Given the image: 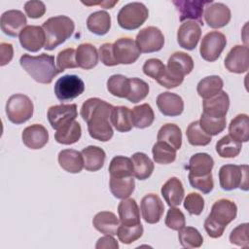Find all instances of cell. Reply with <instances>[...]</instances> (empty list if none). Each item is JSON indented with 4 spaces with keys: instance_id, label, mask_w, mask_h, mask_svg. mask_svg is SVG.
Here are the masks:
<instances>
[{
    "instance_id": "f546056e",
    "label": "cell",
    "mask_w": 249,
    "mask_h": 249,
    "mask_svg": "<svg viewBox=\"0 0 249 249\" xmlns=\"http://www.w3.org/2000/svg\"><path fill=\"white\" fill-rule=\"evenodd\" d=\"M214 166L213 158L206 153H197L191 157L187 169L189 174L194 176H203L211 173Z\"/></svg>"
},
{
    "instance_id": "83f0119b",
    "label": "cell",
    "mask_w": 249,
    "mask_h": 249,
    "mask_svg": "<svg viewBox=\"0 0 249 249\" xmlns=\"http://www.w3.org/2000/svg\"><path fill=\"white\" fill-rule=\"evenodd\" d=\"M58 163L69 173H79L84 167V159L81 152L74 149H64L58 154Z\"/></svg>"
},
{
    "instance_id": "d6986e66",
    "label": "cell",
    "mask_w": 249,
    "mask_h": 249,
    "mask_svg": "<svg viewBox=\"0 0 249 249\" xmlns=\"http://www.w3.org/2000/svg\"><path fill=\"white\" fill-rule=\"evenodd\" d=\"M141 213L144 221L148 224L158 223L164 211V205L156 194H148L141 199Z\"/></svg>"
},
{
    "instance_id": "f907efd6",
    "label": "cell",
    "mask_w": 249,
    "mask_h": 249,
    "mask_svg": "<svg viewBox=\"0 0 249 249\" xmlns=\"http://www.w3.org/2000/svg\"><path fill=\"white\" fill-rule=\"evenodd\" d=\"M184 207L191 215H200L204 209V198L197 193H190L184 199Z\"/></svg>"
},
{
    "instance_id": "603a6c76",
    "label": "cell",
    "mask_w": 249,
    "mask_h": 249,
    "mask_svg": "<svg viewBox=\"0 0 249 249\" xmlns=\"http://www.w3.org/2000/svg\"><path fill=\"white\" fill-rule=\"evenodd\" d=\"M160 193L169 207L180 205L184 198L183 184L177 177L169 178L162 185Z\"/></svg>"
},
{
    "instance_id": "9c48e42d",
    "label": "cell",
    "mask_w": 249,
    "mask_h": 249,
    "mask_svg": "<svg viewBox=\"0 0 249 249\" xmlns=\"http://www.w3.org/2000/svg\"><path fill=\"white\" fill-rule=\"evenodd\" d=\"M112 51L118 64H132L141 54L136 42L129 37L117 39L112 44Z\"/></svg>"
},
{
    "instance_id": "cb8c5ba5",
    "label": "cell",
    "mask_w": 249,
    "mask_h": 249,
    "mask_svg": "<svg viewBox=\"0 0 249 249\" xmlns=\"http://www.w3.org/2000/svg\"><path fill=\"white\" fill-rule=\"evenodd\" d=\"M119 218L122 225L135 226L140 224L139 207L133 198H124L118 205Z\"/></svg>"
},
{
    "instance_id": "277c9868",
    "label": "cell",
    "mask_w": 249,
    "mask_h": 249,
    "mask_svg": "<svg viewBox=\"0 0 249 249\" xmlns=\"http://www.w3.org/2000/svg\"><path fill=\"white\" fill-rule=\"evenodd\" d=\"M219 182L225 191H231L236 188L248 191V165H223L219 170Z\"/></svg>"
},
{
    "instance_id": "7c38bea8",
    "label": "cell",
    "mask_w": 249,
    "mask_h": 249,
    "mask_svg": "<svg viewBox=\"0 0 249 249\" xmlns=\"http://www.w3.org/2000/svg\"><path fill=\"white\" fill-rule=\"evenodd\" d=\"M78 116L76 104H60L51 106L47 117L51 126L58 130L75 121Z\"/></svg>"
},
{
    "instance_id": "f6af8a7d",
    "label": "cell",
    "mask_w": 249,
    "mask_h": 249,
    "mask_svg": "<svg viewBox=\"0 0 249 249\" xmlns=\"http://www.w3.org/2000/svg\"><path fill=\"white\" fill-rule=\"evenodd\" d=\"M180 244L185 248H198L203 243L201 233L194 227H184L178 231Z\"/></svg>"
},
{
    "instance_id": "7a4b0ae2",
    "label": "cell",
    "mask_w": 249,
    "mask_h": 249,
    "mask_svg": "<svg viewBox=\"0 0 249 249\" xmlns=\"http://www.w3.org/2000/svg\"><path fill=\"white\" fill-rule=\"evenodd\" d=\"M19 64L31 78L40 84H51L59 73L54 64V56L52 54L31 55L24 53L19 58Z\"/></svg>"
},
{
    "instance_id": "2e32d148",
    "label": "cell",
    "mask_w": 249,
    "mask_h": 249,
    "mask_svg": "<svg viewBox=\"0 0 249 249\" xmlns=\"http://www.w3.org/2000/svg\"><path fill=\"white\" fill-rule=\"evenodd\" d=\"M27 19L25 15L19 10H9L2 14L0 26L1 30L8 36L17 37L26 27Z\"/></svg>"
},
{
    "instance_id": "1f68e13d",
    "label": "cell",
    "mask_w": 249,
    "mask_h": 249,
    "mask_svg": "<svg viewBox=\"0 0 249 249\" xmlns=\"http://www.w3.org/2000/svg\"><path fill=\"white\" fill-rule=\"evenodd\" d=\"M110 120L113 126L120 132H127L133 126L131 110L126 106H114Z\"/></svg>"
},
{
    "instance_id": "91938a15",
    "label": "cell",
    "mask_w": 249,
    "mask_h": 249,
    "mask_svg": "<svg viewBox=\"0 0 249 249\" xmlns=\"http://www.w3.org/2000/svg\"><path fill=\"white\" fill-rule=\"evenodd\" d=\"M14 56L13 45L10 43H1L0 44V65L4 66L8 64Z\"/></svg>"
},
{
    "instance_id": "680465c9",
    "label": "cell",
    "mask_w": 249,
    "mask_h": 249,
    "mask_svg": "<svg viewBox=\"0 0 249 249\" xmlns=\"http://www.w3.org/2000/svg\"><path fill=\"white\" fill-rule=\"evenodd\" d=\"M99 58L101 62L106 65V66H115L118 65L116 62L114 55H113V51H112V44L111 43H104L100 46L99 52H98Z\"/></svg>"
},
{
    "instance_id": "816d5d0a",
    "label": "cell",
    "mask_w": 249,
    "mask_h": 249,
    "mask_svg": "<svg viewBox=\"0 0 249 249\" xmlns=\"http://www.w3.org/2000/svg\"><path fill=\"white\" fill-rule=\"evenodd\" d=\"M165 226L173 231H179L186 226V219L183 212L176 207H170L165 217Z\"/></svg>"
},
{
    "instance_id": "7bdbcfd3",
    "label": "cell",
    "mask_w": 249,
    "mask_h": 249,
    "mask_svg": "<svg viewBox=\"0 0 249 249\" xmlns=\"http://www.w3.org/2000/svg\"><path fill=\"white\" fill-rule=\"evenodd\" d=\"M152 153L154 160L160 164H169L176 159V150L163 141L155 143Z\"/></svg>"
},
{
    "instance_id": "ee69618b",
    "label": "cell",
    "mask_w": 249,
    "mask_h": 249,
    "mask_svg": "<svg viewBox=\"0 0 249 249\" xmlns=\"http://www.w3.org/2000/svg\"><path fill=\"white\" fill-rule=\"evenodd\" d=\"M186 135L189 143L193 146H206L211 140L212 136L207 134L199 125L198 121L192 122L186 130Z\"/></svg>"
},
{
    "instance_id": "ab89813d",
    "label": "cell",
    "mask_w": 249,
    "mask_h": 249,
    "mask_svg": "<svg viewBox=\"0 0 249 249\" xmlns=\"http://www.w3.org/2000/svg\"><path fill=\"white\" fill-rule=\"evenodd\" d=\"M82 135L81 124L74 121L66 126L56 130L54 133V139L57 143L63 145H71L78 142Z\"/></svg>"
},
{
    "instance_id": "8992f818",
    "label": "cell",
    "mask_w": 249,
    "mask_h": 249,
    "mask_svg": "<svg viewBox=\"0 0 249 249\" xmlns=\"http://www.w3.org/2000/svg\"><path fill=\"white\" fill-rule=\"evenodd\" d=\"M148 8L140 2H131L124 7L118 13L117 20L120 27L126 30L139 28L148 18Z\"/></svg>"
},
{
    "instance_id": "5b68a950",
    "label": "cell",
    "mask_w": 249,
    "mask_h": 249,
    "mask_svg": "<svg viewBox=\"0 0 249 249\" xmlns=\"http://www.w3.org/2000/svg\"><path fill=\"white\" fill-rule=\"evenodd\" d=\"M33 110L32 100L22 93L11 95L6 103V115L9 121L15 124L27 122L32 117Z\"/></svg>"
},
{
    "instance_id": "d6a6232c",
    "label": "cell",
    "mask_w": 249,
    "mask_h": 249,
    "mask_svg": "<svg viewBox=\"0 0 249 249\" xmlns=\"http://www.w3.org/2000/svg\"><path fill=\"white\" fill-rule=\"evenodd\" d=\"M229 135L240 143L249 140V121L246 114H238L231 121Z\"/></svg>"
},
{
    "instance_id": "8d00e7d4",
    "label": "cell",
    "mask_w": 249,
    "mask_h": 249,
    "mask_svg": "<svg viewBox=\"0 0 249 249\" xmlns=\"http://www.w3.org/2000/svg\"><path fill=\"white\" fill-rule=\"evenodd\" d=\"M131 119L133 126L137 128H146L153 124L155 113L148 103H144L132 108Z\"/></svg>"
},
{
    "instance_id": "836d02e7",
    "label": "cell",
    "mask_w": 249,
    "mask_h": 249,
    "mask_svg": "<svg viewBox=\"0 0 249 249\" xmlns=\"http://www.w3.org/2000/svg\"><path fill=\"white\" fill-rule=\"evenodd\" d=\"M133 164V176L138 180L148 179L154 171V163L150 158L141 152H137L131 156Z\"/></svg>"
},
{
    "instance_id": "4dcf8cb0",
    "label": "cell",
    "mask_w": 249,
    "mask_h": 249,
    "mask_svg": "<svg viewBox=\"0 0 249 249\" xmlns=\"http://www.w3.org/2000/svg\"><path fill=\"white\" fill-rule=\"evenodd\" d=\"M87 27L95 35H105L111 28V17L106 11L94 12L89 16Z\"/></svg>"
},
{
    "instance_id": "ba28073f",
    "label": "cell",
    "mask_w": 249,
    "mask_h": 249,
    "mask_svg": "<svg viewBox=\"0 0 249 249\" xmlns=\"http://www.w3.org/2000/svg\"><path fill=\"white\" fill-rule=\"evenodd\" d=\"M227 45L225 34L219 31L208 32L201 40L199 53L201 57L209 62L217 60Z\"/></svg>"
},
{
    "instance_id": "7dc6e473",
    "label": "cell",
    "mask_w": 249,
    "mask_h": 249,
    "mask_svg": "<svg viewBox=\"0 0 249 249\" xmlns=\"http://www.w3.org/2000/svg\"><path fill=\"white\" fill-rule=\"evenodd\" d=\"M198 122L200 127L211 136L218 135L226 128V117L214 118L202 113Z\"/></svg>"
},
{
    "instance_id": "bcb514c9",
    "label": "cell",
    "mask_w": 249,
    "mask_h": 249,
    "mask_svg": "<svg viewBox=\"0 0 249 249\" xmlns=\"http://www.w3.org/2000/svg\"><path fill=\"white\" fill-rule=\"evenodd\" d=\"M149 93V85L139 78L129 79V92L126 99L131 103H137L144 98Z\"/></svg>"
},
{
    "instance_id": "ac0fdd59",
    "label": "cell",
    "mask_w": 249,
    "mask_h": 249,
    "mask_svg": "<svg viewBox=\"0 0 249 249\" xmlns=\"http://www.w3.org/2000/svg\"><path fill=\"white\" fill-rule=\"evenodd\" d=\"M201 36L200 25L193 20L183 22L177 31V42L185 50H194Z\"/></svg>"
},
{
    "instance_id": "4fadbf2b",
    "label": "cell",
    "mask_w": 249,
    "mask_h": 249,
    "mask_svg": "<svg viewBox=\"0 0 249 249\" xmlns=\"http://www.w3.org/2000/svg\"><path fill=\"white\" fill-rule=\"evenodd\" d=\"M236 204L227 198H221L214 202L210 214L207 216L218 225L226 228L231 221L236 218Z\"/></svg>"
},
{
    "instance_id": "f35d334b",
    "label": "cell",
    "mask_w": 249,
    "mask_h": 249,
    "mask_svg": "<svg viewBox=\"0 0 249 249\" xmlns=\"http://www.w3.org/2000/svg\"><path fill=\"white\" fill-rule=\"evenodd\" d=\"M110 177L123 178L133 175V164L131 159L124 156H116L109 164Z\"/></svg>"
},
{
    "instance_id": "7402d4cb",
    "label": "cell",
    "mask_w": 249,
    "mask_h": 249,
    "mask_svg": "<svg viewBox=\"0 0 249 249\" xmlns=\"http://www.w3.org/2000/svg\"><path fill=\"white\" fill-rule=\"evenodd\" d=\"M202 107L203 114L207 116L214 118L226 117L230 107V97L226 91L221 90L214 96L203 99Z\"/></svg>"
},
{
    "instance_id": "6f0895ef",
    "label": "cell",
    "mask_w": 249,
    "mask_h": 249,
    "mask_svg": "<svg viewBox=\"0 0 249 249\" xmlns=\"http://www.w3.org/2000/svg\"><path fill=\"white\" fill-rule=\"evenodd\" d=\"M184 81V77H181L179 75L174 74L170 70H168L165 66V71L163 75L157 81L161 87H164L166 89H173L178 86H180Z\"/></svg>"
},
{
    "instance_id": "11a10c76",
    "label": "cell",
    "mask_w": 249,
    "mask_h": 249,
    "mask_svg": "<svg viewBox=\"0 0 249 249\" xmlns=\"http://www.w3.org/2000/svg\"><path fill=\"white\" fill-rule=\"evenodd\" d=\"M230 242L231 244L247 248L249 246L248 238V223H243L234 228L230 234Z\"/></svg>"
},
{
    "instance_id": "9a60e30c",
    "label": "cell",
    "mask_w": 249,
    "mask_h": 249,
    "mask_svg": "<svg viewBox=\"0 0 249 249\" xmlns=\"http://www.w3.org/2000/svg\"><path fill=\"white\" fill-rule=\"evenodd\" d=\"M203 16L205 22L211 28H221L226 26L231 18L230 8L220 2H212L208 4Z\"/></svg>"
},
{
    "instance_id": "e575fe53",
    "label": "cell",
    "mask_w": 249,
    "mask_h": 249,
    "mask_svg": "<svg viewBox=\"0 0 249 249\" xmlns=\"http://www.w3.org/2000/svg\"><path fill=\"white\" fill-rule=\"evenodd\" d=\"M109 187L112 195L120 199H124L130 196L135 188V182L132 176L114 178L110 177Z\"/></svg>"
},
{
    "instance_id": "52a82bcc",
    "label": "cell",
    "mask_w": 249,
    "mask_h": 249,
    "mask_svg": "<svg viewBox=\"0 0 249 249\" xmlns=\"http://www.w3.org/2000/svg\"><path fill=\"white\" fill-rule=\"evenodd\" d=\"M53 90L59 101H69L84 92L85 84L83 80L76 75H64L55 82Z\"/></svg>"
},
{
    "instance_id": "ffe728a7",
    "label": "cell",
    "mask_w": 249,
    "mask_h": 249,
    "mask_svg": "<svg viewBox=\"0 0 249 249\" xmlns=\"http://www.w3.org/2000/svg\"><path fill=\"white\" fill-rule=\"evenodd\" d=\"M157 106L162 115L176 117L182 114L184 110V101L180 95L165 91L158 95Z\"/></svg>"
},
{
    "instance_id": "9f6ffc18",
    "label": "cell",
    "mask_w": 249,
    "mask_h": 249,
    "mask_svg": "<svg viewBox=\"0 0 249 249\" xmlns=\"http://www.w3.org/2000/svg\"><path fill=\"white\" fill-rule=\"evenodd\" d=\"M24 11L26 16L30 18H39L46 13V6L42 1L31 0L25 2Z\"/></svg>"
},
{
    "instance_id": "4316f807",
    "label": "cell",
    "mask_w": 249,
    "mask_h": 249,
    "mask_svg": "<svg viewBox=\"0 0 249 249\" xmlns=\"http://www.w3.org/2000/svg\"><path fill=\"white\" fill-rule=\"evenodd\" d=\"M92 225L101 233L117 235L120 221L113 212L101 211L93 217Z\"/></svg>"
},
{
    "instance_id": "484cf974",
    "label": "cell",
    "mask_w": 249,
    "mask_h": 249,
    "mask_svg": "<svg viewBox=\"0 0 249 249\" xmlns=\"http://www.w3.org/2000/svg\"><path fill=\"white\" fill-rule=\"evenodd\" d=\"M81 153L84 159V167L86 170L94 172L103 167L106 154L102 148L90 145L84 148Z\"/></svg>"
},
{
    "instance_id": "6da1fadb",
    "label": "cell",
    "mask_w": 249,
    "mask_h": 249,
    "mask_svg": "<svg viewBox=\"0 0 249 249\" xmlns=\"http://www.w3.org/2000/svg\"><path fill=\"white\" fill-rule=\"evenodd\" d=\"M113 105L97 98L87 99L81 107V117L88 124V130L91 138L106 142L113 136V128L109 123Z\"/></svg>"
},
{
    "instance_id": "74e56055",
    "label": "cell",
    "mask_w": 249,
    "mask_h": 249,
    "mask_svg": "<svg viewBox=\"0 0 249 249\" xmlns=\"http://www.w3.org/2000/svg\"><path fill=\"white\" fill-rule=\"evenodd\" d=\"M159 141H163L173 147L175 150H179L182 146V132L180 127L175 124H163L157 136Z\"/></svg>"
},
{
    "instance_id": "b9f144b4",
    "label": "cell",
    "mask_w": 249,
    "mask_h": 249,
    "mask_svg": "<svg viewBox=\"0 0 249 249\" xmlns=\"http://www.w3.org/2000/svg\"><path fill=\"white\" fill-rule=\"evenodd\" d=\"M107 89L114 96L126 98L129 92V78L122 74L112 75L107 80Z\"/></svg>"
},
{
    "instance_id": "d590c367",
    "label": "cell",
    "mask_w": 249,
    "mask_h": 249,
    "mask_svg": "<svg viewBox=\"0 0 249 249\" xmlns=\"http://www.w3.org/2000/svg\"><path fill=\"white\" fill-rule=\"evenodd\" d=\"M224 87V82L221 77L217 75L207 76L199 81L196 87L197 93L203 99L210 98L219 93Z\"/></svg>"
},
{
    "instance_id": "681fc988",
    "label": "cell",
    "mask_w": 249,
    "mask_h": 249,
    "mask_svg": "<svg viewBox=\"0 0 249 249\" xmlns=\"http://www.w3.org/2000/svg\"><path fill=\"white\" fill-rule=\"evenodd\" d=\"M78 64L76 62V51L73 48L65 49L58 53L56 56V68L59 73L68 68H76Z\"/></svg>"
},
{
    "instance_id": "3957f363",
    "label": "cell",
    "mask_w": 249,
    "mask_h": 249,
    "mask_svg": "<svg viewBox=\"0 0 249 249\" xmlns=\"http://www.w3.org/2000/svg\"><path fill=\"white\" fill-rule=\"evenodd\" d=\"M46 36V51H53L70 38L75 29L74 21L67 16H55L42 24Z\"/></svg>"
},
{
    "instance_id": "30bf717a",
    "label": "cell",
    "mask_w": 249,
    "mask_h": 249,
    "mask_svg": "<svg viewBox=\"0 0 249 249\" xmlns=\"http://www.w3.org/2000/svg\"><path fill=\"white\" fill-rule=\"evenodd\" d=\"M135 42L141 53H155L162 49L164 36L158 27L148 26L138 32Z\"/></svg>"
},
{
    "instance_id": "e0dca14e",
    "label": "cell",
    "mask_w": 249,
    "mask_h": 249,
    "mask_svg": "<svg viewBox=\"0 0 249 249\" xmlns=\"http://www.w3.org/2000/svg\"><path fill=\"white\" fill-rule=\"evenodd\" d=\"M21 47L29 52L36 53L45 47L46 36L42 26L27 25L18 35Z\"/></svg>"
},
{
    "instance_id": "db71d44e",
    "label": "cell",
    "mask_w": 249,
    "mask_h": 249,
    "mask_svg": "<svg viewBox=\"0 0 249 249\" xmlns=\"http://www.w3.org/2000/svg\"><path fill=\"white\" fill-rule=\"evenodd\" d=\"M189 182L195 189L199 190L203 194H209L214 188V182L212 173L203 176H194L189 174Z\"/></svg>"
},
{
    "instance_id": "5bb4252c",
    "label": "cell",
    "mask_w": 249,
    "mask_h": 249,
    "mask_svg": "<svg viewBox=\"0 0 249 249\" xmlns=\"http://www.w3.org/2000/svg\"><path fill=\"white\" fill-rule=\"evenodd\" d=\"M225 67L231 73L241 74L247 72L249 68V50L248 47L236 45L229 52L225 61Z\"/></svg>"
},
{
    "instance_id": "c3c4849f",
    "label": "cell",
    "mask_w": 249,
    "mask_h": 249,
    "mask_svg": "<svg viewBox=\"0 0 249 249\" xmlns=\"http://www.w3.org/2000/svg\"><path fill=\"white\" fill-rule=\"evenodd\" d=\"M143 234V226L137 224L135 226H124L122 225L118 229L117 235L119 240L124 244H130L139 239Z\"/></svg>"
},
{
    "instance_id": "f1b7e54d",
    "label": "cell",
    "mask_w": 249,
    "mask_h": 249,
    "mask_svg": "<svg viewBox=\"0 0 249 249\" xmlns=\"http://www.w3.org/2000/svg\"><path fill=\"white\" fill-rule=\"evenodd\" d=\"M98 56L96 48L89 43L81 44L76 50V62L78 67L86 70L92 69L97 65Z\"/></svg>"
},
{
    "instance_id": "d4e9b609",
    "label": "cell",
    "mask_w": 249,
    "mask_h": 249,
    "mask_svg": "<svg viewBox=\"0 0 249 249\" xmlns=\"http://www.w3.org/2000/svg\"><path fill=\"white\" fill-rule=\"evenodd\" d=\"M166 68L176 75L185 77L194 69V60L188 53L184 52H176L168 58Z\"/></svg>"
},
{
    "instance_id": "60d3db41",
    "label": "cell",
    "mask_w": 249,
    "mask_h": 249,
    "mask_svg": "<svg viewBox=\"0 0 249 249\" xmlns=\"http://www.w3.org/2000/svg\"><path fill=\"white\" fill-rule=\"evenodd\" d=\"M242 148V144L234 140L230 135L222 137L216 143V152L221 158L231 159L239 155Z\"/></svg>"
},
{
    "instance_id": "f5cc1de1",
    "label": "cell",
    "mask_w": 249,
    "mask_h": 249,
    "mask_svg": "<svg viewBox=\"0 0 249 249\" xmlns=\"http://www.w3.org/2000/svg\"><path fill=\"white\" fill-rule=\"evenodd\" d=\"M143 72L146 76L158 81L165 71V65L159 58H149L143 65Z\"/></svg>"
},
{
    "instance_id": "44dd1931",
    "label": "cell",
    "mask_w": 249,
    "mask_h": 249,
    "mask_svg": "<svg viewBox=\"0 0 249 249\" xmlns=\"http://www.w3.org/2000/svg\"><path fill=\"white\" fill-rule=\"evenodd\" d=\"M23 144L32 150L43 148L49 141V132L47 128L39 124H31L25 127L21 133Z\"/></svg>"
},
{
    "instance_id": "8fae6325",
    "label": "cell",
    "mask_w": 249,
    "mask_h": 249,
    "mask_svg": "<svg viewBox=\"0 0 249 249\" xmlns=\"http://www.w3.org/2000/svg\"><path fill=\"white\" fill-rule=\"evenodd\" d=\"M212 0H173L172 3L179 12L180 21L192 19L199 25H203L202 15L206 5L212 3Z\"/></svg>"
},
{
    "instance_id": "94428289",
    "label": "cell",
    "mask_w": 249,
    "mask_h": 249,
    "mask_svg": "<svg viewBox=\"0 0 249 249\" xmlns=\"http://www.w3.org/2000/svg\"><path fill=\"white\" fill-rule=\"evenodd\" d=\"M96 249H102V248H106V249H118L119 248V244L117 242V240L110 234H105L104 236L100 237L95 245Z\"/></svg>"
}]
</instances>
